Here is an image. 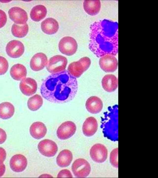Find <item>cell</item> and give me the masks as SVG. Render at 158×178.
<instances>
[{
	"label": "cell",
	"instance_id": "1",
	"mask_svg": "<svg viewBox=\"0 0 158 178\" xmlns=\"http://www.w3.org/2000/svg\"><path fill=\"white\" fill-rule=\"evenodd\" d=\"M118 25L117 22L104 19L90 26V50L98 57L107 54L116 56L118 49Z\"/></svg>",
	"mask_w": 158,
	"mask_h": 178
},
{
	"label": "cell",
	"instance_id": "2",
	"mask_svg": "<svg viewBox=\"0 0 158 178\" xmlns=\"http://www.w3.org/2000/svg\"><path fill=\"white\" fill-rule=\"evenodd\" d=\"M78 90L76 78L67 70L52 74L43 81L40 87L42 97L55 103H64L72 100Z\"/></svg>",
	"mask_w": 158,
	"mask_h": 178
},
{
	"label": "cell",
	"instance_id": "3",
	"mask_svg": "<svg viewBox=\"0 0 158 178\" xmlns=\"http://www.w3.org/2000/svg\"><path fill=\"white\" fill-rule=\"evenodd\" d=\"M91 61L88 57H84L78 61L71 63L68 66L67 71L73 76L79 78L89 67Z\"/></svg>",
	"mask_w": 158,
	"mask_h": 178
},
{
	"label": "cell",
	"instance_id": "4",
	"mask_svg": "<svg viewBox=\"0 0 158 178\" xmlns=\"http://www.w3.org/2000/svg\"><path fill=\"white\" fill-rule=\"evenodd\" d=\"M68 62L64 56L56 55L51 57L46 66L47 70L52 74L60 73L65 70Z\"/></svg>",
	"mask_w": 158,
	"mask_h": 178
},
{
	"label": "cell",
	"instance_id": "5",
	"mask_svg": "<svg viewBox=\"0 0 158 178\" xmlns=\"http://www.w3.org/2000/svg\"><path fill=\"white\" fill-rule=\"evenodd\" d=\"M72 170L74 176L77 177H85L89 174L91 167L89 163L82 158L76 159L72 166Z\"/></svg>",
	"mask_w": 158,
	"mask_h": 178
},
{
	"label": "cell",
	"instance_id": "6",
	"mask_svg": "<svg viewBox=\"0 0 158 178\" xmlns=\"http://www.w3.org/2000/svg\"><path fill=\"white\" fill-rule=\"evenodd\" d=\"M77 44L73 37L66 36L62 38L58 45L60 51L62 54L70 56L74 54L77 49Z\"/></svg>",
	"mask_w": 158,
	"mask_h": 178
},
{
	"label": "cell",
	"instance_id": "7",
	"mask_svg": "<svg viewBox=\"0 0 158 178\" xmlns=\"http://www.w3.org/2000/svg\"><path fill=\"white\" fill-rule=\"evenodd\" d=\"M90 155L94 162L101 163L105 162L108 156V150L106 147L100 143L94 145L90 150Z\"/></svg>",
	"mask_w": 158,
	"mask_h": 178
},
{
	"label": "cell",
	"instance_id": "8",
	"mask_svg": "<svg viewBox=\"0 0 158 178\" xmlns=\"http://www.w3.org/2000/svg\"><path fill=\"white\" fill-rule=\"evenodd\" d=\"M76 126L74 123L70 121L64 122L58 128L56 131L58 138L61 140L68 139L75 133Z\"/></svg>",
	"mask_w": 158,
	"mask_h": 178
},
{
	"label": "cell",
	"instance_id": "9",
	"mask_svg": "<svg viewBox=\"0 0 158 178\" xmlns=\"http://www.w3.org/2000/svg\"><path fill=\"white\" fill-rule=\"evenodd\" d=\"M99 65L101 68L105 72H113L118 68V61L115 56L107 54L100 57Z\"/></svg>",
	"mask_w": 158,
	"mask_h": 178
},
{
	"label": "cell",
	"instance_id": "10",
	"mask_svg": "<svg viewBox=\"0 0 158 178\" xmlns=\"http://www.w3.org/2000/svg\"><path fill=\"white\" fill-rule=\"evenodd\" d=\"M38 148L42 155L48 157L54 156L58 150L57 146L56 143L48 139H44L40 142Z\"/></svg>",
	"mask_w": 158,
	"mask_h": 178
},
{
	"label": "cell",
	"instance_id": "11",
	"mask_svg": "<svg viewBox=\"0 0 158 178\" xmlns=\"http://www.w3.org/2000/svg\"><path fill=\"white\" fill-rule=\"evenodd\" d=\"M24 47L23 44L19 40H13L10 41L6 47L7 55L13 58L21 56L24 53Z\"/></svg>",
	"mask_w": 158,
	"mask_h": 178
},
{
	"label": "cell",
	"instance_id": "12",
	"mask_svg": "<svg viewBox=\"0 0 158 178\" xmlns=\"http://www.w3.org/2000/svg\"><path fill=\"white\" fill-rule=\"evenodd\" d=\"M8 13L10 19L15 23L18 24L26 23L28 19L26 12L19 7L11 8L9 10Z\"/></svg>",
	"mask_w": 158,
	"mask_h": 178
},
{
	"label": "cell",
	"instance_id": "13",
	"mask_svg": "<svg viewBox=\"0 0 158 178\" xmlns=\"http://www.w3.org/2000/svg\"><path fill=\"white\" fill-rule=\"evenodd\" d=\"M19 88L23 94L26 96H31L36 92L37 88V83L32 78H25L20 82Z\"/></svg>",
	"mask_w": 158,
	"mask_h": 178
},
{
	"label": "cell",
	"instance_id": "14",
	"mask_svg": "<svg viewBox=\"0 0 158 178\" xmlns=\"http://www.w3.org/2000/svg\"><path fill=\"white\" fill-rule=\"evenodd\" d=\"M11 169L15 172H21L24 171L27 165V160L23 155L20 154L13 156L10 161Z\"/></svg>",
	"mask_w": 158,
	"mask_h": 178
},
{
	"label": "cell",
	"instance_id": "15",
	"mask_svg": "<svg viewBox=\"0 0 158 178\" xmlns=\"http://www.w3.org/2000/svg\"><path fill=\"white\" fill-rule=\"evenodd\" d=\"M48 58L46 55L42 53L35 54L31 58L30 66L33 71H38L43 69L46 66Z\"/></svg>",
	"mask_w": 158,
	"mask_h": 178
},
{
	"label": "cell",
	"instance_id": "16",
	"mask_svg": "<svg viewBox=\"0 0 158 178\" xmlns=\"http://www.w3.org/2000/svg\"><path fill=\"white\" fill-rule=\"evenodd\" d=\"M103 106V103L101 100L98 97L95 96L89 98L85 103L87 110L93 114L100 112L102 110Z\"/></svg>",
	"mask_w": 158,
	"mask_h": 178
},
{
	"label": "cell",
	"instance_id": "17",
	"mask_svg": "<svg viewBox=\"0 0 158 178\" xmlns=\"http://www.w3.org/2000/svg\"><path fill=\"white\" fill-rule=\"evenodd\" d=\"M98 123L96 119L91 117L86 119L82 126V131L85 135L87 137L93 136L97 132Z\"/></svg>",
	"mask_w": 158,
	"mask_h": 178
},
{
	"label": "cell",
	"instance_id": "18",
	"mask_svg": "<svg viewBox=\"0 0 158 178\" xmlns=\"http://www.w3.org/2000/svg\"><path fill=\"white\" fill-rule=\"evenodd\" d=\"M41 27L43 32L48 35L55 34L59 28V25L57 21L52 18H47L43 21Z\"/></svg>",
	"mask_w": 158,
	"mask_h": 178
},
{
	"label": "cell",
	"instance_id": "19",
	"mask_svg": "<svg viewBox=\"0 0 158 178\" xmlns=\"http://www.w3.org/2000/svg\"><path fill=\"white\" fill-rule=\"evenodd\" d=\"M102 85L106 91L111 92L115 91L118 87V80L117 77L112 74L105 75L102 78Z\"/></svg>",
	"mask_w": 158,
	"mask_h": 178
},
{
	"label": "cell",
	"instance_id": "20",
	"mask_svg": "<svg viewBox=\"0 0 158 178\" xmlns=\"http://www.w3.org/2000/svg\"><path fill=\"white\" fill-rule=\"evenodd\" d=\"M47 132L45 125L39 121L33 123L31 126L30 132L31 135L35 139H39L43 138Z\"/></svg>",
	"mask_w": 158,
	"mask_h": 178
},
{
	"label": "cell",
	"instance_id": "21",
	"mask_svg": "<svg viewBox=\"0 0 158 178\" xmlns=\"http://www.w3.org/2000/svg\"><path fill=\"white\" fill-rule=\"evenodd\" d=\"M83 6L87 13L91 16H94L100 11L101 3L99 0H85Z\"/></svg>",
	"mask_w": 158,
	"mask_h": 178
},
{
	"label": "cell",
	"instance_id": "22",
	"mask_svg": "<svg viewBox=\"0 0 158 178\" xmlns=\"http://www.w3.org/2000/svg\"><path fill=\"white\" fill-rule=\"evenodd\" d=\"M72 159L71 152L68 150L65 149L59 153L56 159V162L59 166L65 167L70 165Z\"/></svg>",
	"mask_w": 158,
	"mask_h": 178
},
{
	"label": "cell",
	"instance_id": "23",
	"mask_svg": "<svg viewBox=\"0 0 158 178\" xmlns=\"http://www.w3.org/2000/svg\"><path fill=\"white\" fill-rule=\"evenodd\" d=\"M10 74L12 78L14 80H21L26 78L27 74V69L22 64H15L11 67Z\"/></svg>",
	"mask_w": 158,
	"mask_h": 178
},
{
	"label": "cell",
	"instance_id": "24",
	"mask_svg": "<svg viewBox=\"0 0 158 178\" xmlns=\"http://www.w3.org/2000/svg\"><path fill=\"white\" fill-rule=\"evenodd\" d=\"M47 14L46 7L43 5H39L33 7L31 11L30 16L33 20L38 22L44 18Z\"/></svg>",
	"mask_w": 158,
	"mask_h": 178
},
{
	"label": "cell",
	"instance_id": "25",
	"mask_svg": "<svg viewBox=\"0 0 158 178\" xmlns=\"http://www.w3.org/2000/svg\"><path fill=\"white\" fill-rule=\"evenodd\" d=\"M14 112V107L11 103L6 102L0 104V118L9 119L13 115Z\"/></svg>",
	"mask_w": 158,
	"mask_h": 178
},
{
	"label": "cell",
	"instance_id": "26",
	"mask_svg": "<svg viewBox=\"0 0 158 178\" xmlns=\"http://www.w3.org/2000/svg\"><path fill=\"white\" fill-rule=\"evenodd\" d=\"M28 26L27 23L18 25L14 23L11 28V32L15 36L21 38L25 36L28 31Z\"/></svg>",
	"mask_w": 158,
	"mask_h": 178
},
{
	"label": "cell",
	"instance_id": "27",
	"mask_svg": "<svg viewBox=\"0 0 158 178\" xmlns=\"http://www.w3.org/2000/svg\"><path fill=\"white\" fill-rule=\"evenodd\" d=\"M43 104V99L40 95L38 94L35 95L30 97L27 102L28 108L32 111H35L39 109Z\"/></svg>",
	"mask_w": 158,
	"mask_h": 178
},
{
	"label": "cell",
	"instance_id": "28",
	"mask_svg": "<svg viewBox=\"0 0 158 178\" xmlns=\"http://www.w3.org/2000/svg\"><path fill=\"white\" fill-rule=\"evenodd\" d=\"M118 148H115L111 152L110 157L111 164L113 167L117 168L118 167Z\"/></svg>",
	"mask_w": 158,
	"mask_h": 178
},
{
	"label": "cell",
	"instance_id": "29",
	"mask_svg": "<svg viewBox=\"0 0 158 178\" xmlns=\"http://www.w3.org/2000/svg\"><path fill=\"white\" fill-rule=\"evenodd\" d=\"M8 63L6 58L0 56V75L4 74L7 71Z\"/></svg>",
	"mask_w": 158,
	"mask_h": 178
},
{
	"label": "cell",
	"instance_id": "30",
	"mask_svg": "<svg viewBox=\"0 0 158 178\" xmlns=\"http://www.w3.org/2000/svg\"><path fill=\"white\" fill-rule=\"evenodd\" d=\"M57 177H72V175L70 171L65 169L60 171L58 173Z\"/></svg>",
	"mask_w": 158,
	"mask_h": 178
},
{
	"label": "cell",
	"instance_id": "31",
	"mask_svg": "<svg viewBox=\"0 0 158 178\" xmlns=\"http://www.w3.org/2000/svg\"><path fill=\"white\" fill-rule=\"evenodd\" d=\"M7 21V16L5 13L0 9V28L3 27Z\"/></svg>",
	"mask_w": 158,
	"mask_h": 178
},
{
	"label": "cell",
	"instance_id": "32",
	"mask_svg": "<svg viewBox=\"0 0 158 178\" xmlns=\"http://www.w3.org/2000/svg\"><path fill=\"white\" fill-rule=\"evenodd\" d=\"M6 157L5 150L2 148L0 147V165L3 163Z\"/></svg>",
	"mask_w": 158,
	"mask_h": 178
},
{
	"label": "cell",
	"instance_id": "33",
	"mask_svg": "<svg viewBox=\"0 0 158 178\" xmlns=\"http://www.w3.org/2000/svg\"><path fill=\"white\" fill-rule=\"evenodd\" d=\"M7 138L6 133L2 129L0 128V144L3 143Z\"/></svg>",
	"mask_w": 158,
	"mask_h": 178
},
{
	"label": "cell",
	"instance_id": "34",
	"mask_svg": "<svg viewBox=\"0 0 158 178\" xmlns=\"http://www.w3.org/2000/svg\"><path fill=\"white\" fill-rule=\"evenodd\" d=\"M6 167L5 165L2 163L0 165V177L2 176L4 174Z\"/></svg>",
	"mask_w": 158,
	"mask_h": 178
}]
</instances>
